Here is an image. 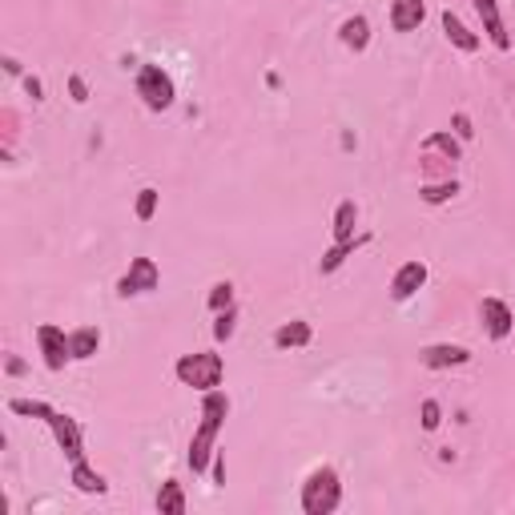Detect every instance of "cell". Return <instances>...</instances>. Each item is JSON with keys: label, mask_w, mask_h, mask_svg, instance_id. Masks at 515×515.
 Segmentation results:
<instances>
[{"label": "cell", "mask_w": 515, "mask_h": 515, "mask_svg": "<svg viewBox=\"0 0 515 515\" xmlns=\"http://www.w3.org/2000/svg\"><path fill=\"white\" fill-rule=\"evenodd\" d=\"M230 415V399L222 391H206L201 399V423L190 439V467L193 475H201L209 463H214V447H217V435H222V423Z\"/></svg>", "instance_id": "obj_1"}, {"label": "cell", "mask_w": 515, "mask_h": 515, "mask_svg": "<svg viewBox=\"0 0 515 515\" xmlns=\"http://www.w3.org/2000/svg\"><path fill=\"white\" fill-rule=\"evenodd\" d=\"M342 503V483L334 467H314L302 483V511L306 515H330Z\"/></svg>", "instance_id": "obj_2"}, {"label": "cell", "mask_w": 515, "mask_h": 515, "mask_svg": "<svg viewBox=\"0 0 515 515\" xmlns=\"http://www.w3.org/2000/svg\"><path fill=\"white\" fill-rule=\"evenodd\" d=\"M173 370L193 391H217V386H222V354H214V350L185 354V359H177Z\"/></svg>", "instance_id": "obj_3"}, {"label": "cell", "mask_w": 515, "mask_h": 515, "mask_svg": "<svg viewBox=\"0 0 515 515\" xmlns=\"http://www.w3.org/2000/svg\"><path fill=\"white\" fill-rule=\"evenodd\" d=\"M137 97H141L145 109H153V113L169 109L177 97L173 77H169L161 64H141V69H137Z\"/></svg>", "instance_id": "obj_4"}, {"label": "cell", "mask_w": 515, "mask_h": 515, "mask_svg": "<svg viewBox=\"0 0 515 515\" xmlns=\"http://www.w3.org/2000/svg\"><path fill=\"white\" fill-rule=\"evenodd\" d=\"M45 423L53 426L56 447L64 451V459H69V463H80V459H85V439H80L77 418H72V415H61V410H53V415L45 418Z\"/></svg>", "instance_id": "obj_5"}, {"label": "cell", "mask_w": 515, "mask_h": 515, "mask_svg": "<svg viewBox=\"0 0 515 515\" xmlns=\"http://www.w3.org/2000/svg\"><path fill=\"white\" fill-rule=\"evenodd\" d=\"M161 286V270L153 258H133L129 274L117 282V294L121 298H133V294H145V290H157Z\"/></svg>", "instance_id": "obj_6"}, {"label": "cell", "mask_w": 515, "mask_h": 515, "mask_svg": "<svg viewBox=\"0 0 515 515\" xmlns=\"http://www.w3.org/2000/svg\"><path fill=\"white\" fill-rule=\"evenodd\" d=\"M37 342H40V354H45L48 370H61L64 362L72 359V354H69V334H64L61 326H53V322H40V326H37Z\"/></svg>", "instance_id": "obj_7"}, {"label": "cell", "mask_w": 515, "mask_h": 515, "mask_svg": "<svg viewBox=\"0 0 515 515\" xmlns=\"http://www.w3.org/2000/svg\"><path fill=\"white\" fill-rule=\"evenodd\" d=\"M418 362H423L426 370H447V367L471 362V350H467V346H455V342H439V346H423V350H418Z\"/></svg>", "instance_id": "obj_8"}, {"label": "cell", "mask_w": 515, "mask_h": 515, "mask_svg": "<svg viewBox=\"0 0 515 515\" xmlns=\"http://www.w3.org/2000/svg\"><path fill=\"white\" fill-rule=\"evenodd\" d=\"M423 286H426V266L423 262H402L399 274L391 278V298L394 302H407V298L418 294Z\"/></svg>", "instance_id": "obj_9"}, {"label": "cell", "mask_w": 515, "mask_h": 515, "mask_svg": "<svg viewBox=\"0 0 515 515\" xmlns=\"http://www.w3.org/2000/svg\"><path fill=\"white\" fill-rule=\"evenodd\" d=\"M475 13H479V21H483V32H487V40L495 48H511V37H507V29H503V16H499V0H475Z\"/></svg>", "instance_id": "obj_10"}, {"label": "cell", "mask_w": 515, "mask_h": 515, "mask_svg": "<svg viewBox=\"0 0 515 515\" xmlns=\"http://www.w3.org/2000/svg\"><path fill=\"white\" fill-rule=\"evenodd\" d=\"M479 314H483V326H487V334L495 338V342L511 334L515 318H511V310H507V302H499V298H483Z\"/></svg>", "instance_id": "obj_11"}, {"label": "cell", "mask_w": 515, "mask_h": 515, "mask_svg": "<svg viewBox=\"0 0 515 515\" xmlns=\"http://www.w3.org/2000/svg\"><path fill=\"white\" fill-rule=\"evenodd\" d=\"M426 16L423 0H391V29L394 32H415Z\"/></svg>", "instance_id": "obj_12"}, {"label": "cell", "mask_w": 515, "mask_h": 515, "mask_svg": "<svg viewBox=\"0 0 515 515\" xmlns=\"http://www.w3.org/2000/svg\"><path fill=\"white\" fill-rule=\"evenodd\" d=\"M443 32H447V40H451L455 48H463V53H475V48H479V37H475V32L467 29V24L459 21L451 8L443 13Z\"/></svg>", "instance_id": "obj_13"}, {"label": "cell", "mask_w": 515, "mask_h": 515, "mask_svg": "<svg viewBox=\"0 0 515 515\" xmlns=\"http://www.w3.org/2000/svg\"><path fill=\"white\" fill-rule=\"evenodd\" d=\"M310 338H314V330H310V322H302V318H294V322H286V326L274 330V346H278V350H290V346H306Z\"/></svg>", "instance_id": "obj_14"}, {"label": "cell", "mask_w": 515, "mask_h": 515, "mask_svg": "<svg viewBox=\"0 0 515 515\" xmlns=\"http://www.w3.org/2000/svg\"><path fill=\"white\" fill-rule=\"evenodd\" d=\"M72 487L85 491V495H105V491H109V483H105V475H97L93 467L80 459V463H72Z\"/></svg>", "instance_id": "obj_15"}, {"label": "cell", "mask_w": 515, "mask_h": 515, "mask_svg": "<svg viewBox=\"0 0 515 515\" xmlns=\"http://www.w3.org/2000/svg\"><path fill=\"white\" fill-rule=\"evenodd\" d=\"M97 346H101V330L97 326H80L69 334V354L72 359H93Z\"/></svg>", "instance_id": "obj_16"}, {"label": "cell", "mask_w": 515, "mask_h": 515, "mask_svg": "<svg viewBox=\"0 0 515 515\" xmlns=\"http://www.w3.org/2000/svg\"><path fill=\"white\" fill-rule=\"evenodd\" d=\"M338 37H342V45H346V48L362 53V48L370 45V24H367V16H350V21H342Z\"/></svg>", "instance_id": "obj_17"}, {"label": "cell", "mask_w": 515, "mask_h": 515, "mask_svg": "<svg viewBox=\"0 0 515 515\" xmlns=\"http://www.w3.org/2000/svg\"><path fill=\"white\" fill-rule=\"evenodd\" d=\"M157 511H161V515H182V511H185V491H182V483H177V479H165V483H161V491H157Z\"/></svg>", "instance_id": "obj_18"}, {"label": "cell", "mask_w": 515, "mask_h": 515, "mask_svg": "<svg viewBox=\"0 0 515 515\" xmlns=\"http://www.w3.org/2000/svg\"><path fill=\"white\" fill-rule=\"evenodd\" d=\"M423 149H426V153H431V149H439L447 161H459V157H463V145H459V137H455V133H443V129H435V133L426 137V141H423Z\"/></svg>", "instance_id": "obj_19"}, {"label": "cell", "mask_w": 515, "mask_h": 515, "mask_svg": "<svg viewBox=\"0 0 515 515\" xmlns=\"http://www.w3.org/2000/svg\"><path fill=\"white\" fill-rule=\"evenodd\" d=\"M354 222H359V206H354V201H342V206L334 209V241H350Z\"/></svg>", "instance_id": "obj_20"}, {"label": "cell", "mask_w": 515, "mask_h": 515, "mask_svg": "<svg viewBox=\"0 0 515 515\" xmlns=\"http://www.w3.org/2000/svg\"><path fill=\"white\" fill-rule=\"evenodd\" d=\"M359 241H362V238H350V241H334V246H330L326 254H322V266H318V270H322V274H334L338 266H342L346 258L354 254V246H359Z\"/></svg>", "instance_id": "obj_21"}, {"label": "cell", "mask_w": 515, "mask_h": 515, "mask_svg": "<svg viewBox=\"0 0 515 515\" xmlns=\"http://www.w3.org/2000/svg\"><path fill=\"white\" fill-rule=\"evenodd\" d=\"M455 193H459V182L451 177V182H439V185H423V190H418V198H423L426 206H443V201H451Z\"/></svg>", "instance_id": "obj_22"}, {"label": "cell", "mask_w": 515, "mask_h": 515, "mask_svg": "<svg viewBox=\"0 0 515 515\" xmlns=\"http://www.w3.org/2000/svg\"><path fill=\"white\" fill-rule=\"evenodd\" d=\"M8 410L13 415H32V418H48L56 407H48V402H40V399H8Z\"/></svg>", "instance_id": "obj_23"}, {"label": "cell", "mask_w": 515, "mask_h": 515, "mask_svg": "<svg viewBox=\"0 0 515 515\" xmlns=\"http://www.w3.org/2000/svg\"><path fill=\"white\" fill-rule=\"evenodd\" d=\"M157 198H161V193L153 190V185H145V190L137 193V217H141V222H149V217L157 214Z\"/></svg>", "instance_id": "obj_24"}, {"label": "cell", "mask_w": 515, "mask_h": 515, "mask_svg": "<svg viewBox=\"0 0 515 515\" xmlns=\"http://www.w3.org/2000/svg\"><path fill=\"white\" fill-rule=\"evenodd\" d=\"M233 322H238V314H233V306H225V310H217V322H214V338H217V342H225V338H233Z\"/></svg>", "instance_id": "obj_25"}, {"label": "cell", "mask_w": 515, "mask_h": 515, "mask_svg": "<svg viewBox=\"0 0 515 515\" xmlns=\"http://www.w3.org/2000/svg\"><path fill=\"white\" fill-rule=\"evenodd\" d=\"M225 306H233V286L230 282H217L214 290H209V310H225Z\"/></svg>", "instance_id": "obj_26"}, {"label": "cell", "mask_w": 515, "mask_h": 515, "mask_svg": "<svg viewBox=\"0 0 515 515\" xmlns=\"http://www.w3.org/2000/svg\"><path fill=\"white\" fill-rule=\"evenodd\" d=\"M439 423H443V407L435 399H426L423 402V431H439Z\"/></svg>", "instance_id": "obj_27"}, {"label": "cell", "mask_w": 515, "mask_h": 515, "mask_svg": "<svg viewBox=\"0 0 515 515\" xmlns=\"http://www.w3.org/2000/svg\"><path fill=\"white\" fill-rule=\"evenodd\" d=\"M451 125H455V137H459V141H471V137H475L471 117H467V113H455V121H451Z\"/></svg>", "instance_id": "obj_28"}, {"label": "cell", "mask_w": 515, "mask_h": 515, "mask_svg": "<svg viewBox=\"0 0 515 515\" xmlns=\"http://www.w3.org/2000/svg\"><path fill=\"white\" fill-rule=\"evenodd\" d=\"M69 93H72V101H77V105L89 101V89H85V80H80V77H69Z\"/></svg>", "instance_id": "obj_29"}, {"label": "cell", "mask_w": 515, "mask_h": 515, "mask_svg": "<svg viewBox=\"0 0 515 515\" xmlns=\"http://www.w3.org/2000/svg\"><path fill=\"white\" fill-rule=\"evenodd\" d=\"M24 93H29L32 101H40V97H45V85H40L37 77H24Z\"/></svg>", "instance_id": "obj_30"}, {"label": "cell", "mask_w": 515, "mask_h": 515, "mask_svg": "<svg viewBox=\"0 0 515 515\" xmlns=\"http://www.w3.org/2000/svg\"><path fill=\"white\" fill-rule=\"evenodd\" d=\"M214 483H225V459L222 455L214 459Z\"/></svg>", "instance_id": "obj_31"}, {"label": "cell", "mask_w": 515, "mask_h": 515, "mask_svg": "<svg viewBox=\"0 0 515 515\" xmlns=\"http://www.w3.org/2000/svg\"><path fill=\"white\" fill-rule=\"evenodd\" d=\"M4 370H8V375H24V362H21V359H8Z\"/></svg>", "instance_id": "obj_32"}]
</instances>
